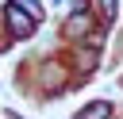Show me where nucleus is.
I'll return each mask as SVG.
<instances>
[{
  "label": "nucleus",
  "mask_w": 123,
  "mask_h": 119,
  "mask_svg": "<svg viewBox=\"0 0 123 119\" xmlns=\"http://www.w3.org/2000/svg\"><path fill=\"white\" fill-rule=\"evenodd\" d=\"M8 27L23 38V35L35 31V15H31V12H19V4H12V8H8Z\"/></svg>",
  "instance_id": "f257e3e1"
},
{
  "label": "nucleus",
  "mask_w": 123,
  "mask_h": 119,
  "mask_svg": "<svg viewBox=\"0 0 123 119\" xmlns=\"http://www.w3.org/2000/svg\"><path fill=\"white\" fill-rule=\"evenodd\" d=\"M111 115V104H92V107H85L77 119H108Z\"/></svg>",
  "instance_id": "f03ea898"
},
{
  "label": "nucleus",
  "mask_w": 123,
  "mask_h": 119,
  "mask_svg": "<svg viewBox=\"0 0 123 119\" xmlns=\"http://www.w3.org/2000/svg\"><path fill=\"white\" fill-rule=\"evenodd\" d=\"M81 31H88V19L85 15H73L69 19V35H81Z\"/></svg>",
  "instance_id": "7ed1b4c3"
},
{
  "label": "nucleus",
  "mask_w": 123,
  "mask_h": 119,
  "mask_svg": "<svg viewBox=\"0 0 123 119\" xmlns=\"http://www.w3.org/2000/svg\"><path fill=\"white\" fill-rule=\"evenodd\" d=\"M15 4H19V8H23V12H31V15H35V19H38V15H42V8H38V4H35V0H15Z\"/></svg>",
  "instance_id": "20e7f679"
},
{
  "label": "nucleus",
  "mask_w": 123,
  "mask_h": 119,
  "mask_svg": "<svg viewBox=\"0 0 123 119\" xmlns=\"http://www.w3.org/2000/svg\"><path fill=\"white\" fill-rule=\"evenodd\" d=\"M96 4H100V12H108V15L115 12V0H96Z\"/></svg>",
  "instance_id": "39448f33"
}]
</instances>
